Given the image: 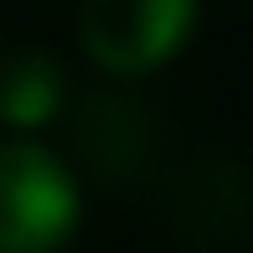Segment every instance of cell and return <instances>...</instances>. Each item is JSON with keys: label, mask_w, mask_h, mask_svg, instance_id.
I'll list each match as a JSON object with an SVG mask.
<instances>
[{"label": "cell", "mask_w": 253, "mask_h": 253, "mask_svg": "<svg viewBox=\"0 0 253 253\" xmlns=\"http://www.w3.org/2000/svg\"><path fill=\"white\" fill-rule=\"evenodd\" d=\"M78 227V181L31 140L0 145V253H57Z\"/></svg>", "instance_id": "cell-1"}, {"label": "cell", "mask_w": 253, "mask_h": 253, "mask_svg": "<svg viewBox=\"0 0 253 253\" xmlns=\"http://www.w3.org/2000/svg\"><path fill=\"white\" fill-rule=\"evenodd\" d=\"M197 0H83L78 42L103 73L140 78L186 47Z\"/></svg>", "instance_id": "cell-2"}, {"label": "cell", "mask_w": 253, "mask_h": 253, "mask_svg": "<svg viewBox=\"0 0 253 253\" xmlns=\"http://www.w3.org/2000/svg\"><path fill=\"white\" fill-rule=\"evenodd\" d=\"M181 233L202 248L238 253L253 233V181L233 166H207L181 191Z\"/></svg>", "instance_id": "cell-3"}, {"label": "cell", "mask_w": 253, "mask_h": 253, "mask_svg": "<svg viewBox=\"0 0 253 253\" xmlns=\"http://www.w3.org/2000/svg\"><path fill=\"white\" fill-rule=\"evenodd\" d=\"M57 98H62V73L47 62V57H10L0 67V114H5L16 129H37L42 119L57 114Z\"/></svg>", "instance_id": "cell-4"}, {"label": "cell", "mask_w": 253, "mask_h": 253, "mask_svg": "<svg viewBox=\"0 0 253 253\" xmlns=\"http://www.w3.org/2000/svg\"><path fill=\"white\" fill-rule=\"evenodd\" d=\"M78 140L98 160V170H124V166H134V160L145 155V140H150V134H145V124H140V109H129V103H119V98H98L93 109H88Z\"/></svg>", "instance_id": "cell-5"}]
</instances>
